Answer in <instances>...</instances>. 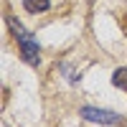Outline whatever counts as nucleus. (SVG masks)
Instances as JSON below:
<instances>
[{
	"instance_id": "1",
	"label": "nucleus",
	"mask_w": 127,
	"mask_h": 127,
	"mask_svg": "<svg viewBox=\"0 0 127 127\" xmlns=\"http://www.w3.org/2000/svg\"><path fill=\"white\" fill-rule=\"evenodd\" d=\"M79 114L84 120H89V122H102V125H117V122H122V114L109 112V109H97V107H81Z\"/></svg>"
},
{
	"instance_id": "2",
	"label": "nucleus",
	"mask_w": 127,
	"mask_h": 127,
	"mask_svg": "<svg viewBox=\"0 0 127 127\" xmlns=\"http://www.w3.org/2000/svg\"><path fill=\"white\" fill-rule=\"evenodd\" d=\"M20 43V54H23V61L31 64V66H38L41 61V51H38V43L33 38H26V41H18Z\"/></svg>"
},
{
	"instance_id": "3",
	"label": "nucleus",
	"mask_w": 127,
	"mask_h": 127,
	"mask_svg": "<svg viewBox=\"0 0 127 127\" xmlns=\"http://www.w3.org/2000/svg\"><path fill=\"white\" fill-rule=\"evenodd\" d=\"M23 5L28 13H43L48 8V0H23Z\"/></svg>"
},
{
	"instance_id": "4",
	"label": "nucleus",
	"mask_w": 127,
	"mask_h": 127,
	"mask_svg": "<svg viewBox=\"0 0 127 127\" xmlns=\"http://www.w3.org/2000/svg\"><path fill=\"white\" fill-rule=\"evenodd\" d=\"M112 84L120 89H127V69H117L112 74Z\"/></svg>"
}]
</instances>
